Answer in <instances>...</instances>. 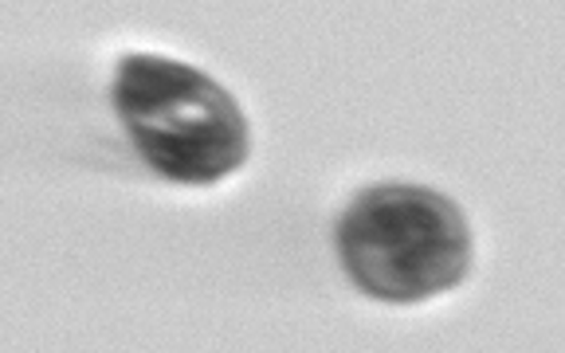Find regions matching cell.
Instances as JSON below:
<instances>
[{
  "instance_id": "2",
  "label": "cell",
  "mask_w": 565,
  "mask_h": 353,
  "mask_svg": "<svg viewBox=\"0 0 565 353\" xmlns=\"http://www.w3.org/2000/svg\"><path fill=\"white\" fill-rule=\"evenodd\" d=\"M342 271L377 302H428L471 271V228L451 196L428 185H370L334 224Z\"/></svg>"
},
{
  "instance_id": "1",
  "label": "cell",
  "mask_w": 565,
  "mask_h": 353,
  "mask_svg": "<svg viewBox=\"0 0 565 353\" xmlns=\"http://www.w3.org/2000/svg\"><path fill=\"white\" fill-rule=\"evenodd\" d=\"M110 98L138 158L173 185H216L252 153V126L232 90L193 63L130 52Z\"/></svg>"
}]
</instances>
